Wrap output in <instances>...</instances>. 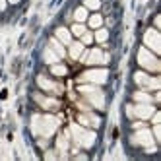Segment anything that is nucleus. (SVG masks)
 <instances>
[{
	"label": "nucleus",
	"instance_id": "nucleus-9",
	"mask_svg": "<svg viewBox=\"0 0 161 161\" xmlns=\"http://www.w3.org/2000/svg\"><path fill=\"white\" fill-rule=\"evenodd\" d=\"M134 82L138 86L146 87V89H159V86H161L159 78H152V76H147L146 72H136L134 74Z\"/></svg>",
	"mask_w": 161,
	"mask_h": 161
},
{
	"label": "nucleus",
	"instance_id": "nucleus-5",
	"mask_svg": "<svg viewBox=\"0 0 161 161\" xmlns=\"http://www.w3.org/2000/svg\"><path fill=\"white\" fill-rule=\"evenodd\" d=\"M153 113H155V109H153L152 103H138L136 107L126 105V114H128L130 119L138 117V119H142V120H147V119H152Z\"/></svg>",
	"mask_w": 161,
	"mask_h": 161
},
{
	"label": "nucleus",
	"instance_id": "nucleus-30",
	"mask_svg": "<svg viewBox=\"0 0 161 161\" xmlns=\"http://www.w3.org/2000/svg\"><path fill=\"white\" fill-rule=\"evenodd\" d=\"M8 2H12V4H18V2H19V0H8Z\"/></svg>",
	"mask_w": 161,
	"mask_h": 161
},
{
	"label": "nucleus",
	"instance_id": "nucleus-21",
	"mask_svg": "<svg viewBox=\"0 0 161 161\" xmlns=\"http://www.w3.org/2000/svg\"><path fill=\"white\" fill-rule=\"evenodd\" d=\"M134 99H136L138 103H152V101H153V97L147 95L146 91H136V93H134Z\"/></svg>",
	"mask_w": 161,
	"mask_h": 161
},
{
	"label": "nucleus",
	"instance_id": "nucleus-14",
	"mask_svg": "<svg viewBox=\"0 0 161 161\" xmlns=\"http://www.w3.org/2000/svg\"><path fill=\"white\" fill-rule=\"evenodd\" d=\"M68 47H70V49H68V54H70L74 60H80V56H82V53H84V43H82V41L70 43Z\"/></svg>",
	"mask_w": 161,
	"mask_h": 161
},
{
	"label": "nucleus",
	"instance_id": "nucleus-27",
	"mask_svg": "<svg viewBox=\"0 0 161 161\" xmlns=\"http://www.w3.org/2000/svg\"><path fill=\"white\" fill-rule=\"evenodd\" d=\"M152 134H153V140H161V126H159V122L153 126V132Z\"/></svg>",
	"mask_w": 161,
	"mask_h": 161
},
{
	"label": "nucleus",
	"instance_id": "nucleus-23",
	"mask_svg": "<svg viewBox=\"0 0 161 161\" xmlns=\"http://www.w3.org/2000/svg\"><path fill=\"white\" fill-rule=\"evenodd\" d=\"M87 21H89V27L97 29V27H101V24H103V18H101L99 14H93V16L87 18Z\"/></svg>",
	"mask_w": 161,
	"mask_h": 161
},
{
	"label": "nucleus",
	"instance_id": "nucleus-10",
	"mask_svg": "<svg viewBox=\"0 0 161 161\" xmlns=\"http://www.w3.org/2000/svg\"><path fill=\"white\" fill-rule=\"evenodd\" d=\"M37 86L41 89H45V91H49V93H54V95H60L62 91H64L62 84L53 82V80H49L47 76H37Z\"/></svg>",
	"mask_w": 161,
	"mask_h": 161
},
{
	"label": "nucleus",
	"instance_id": "nucleus-15",
	"mask_svg": "<svg viewBox=\"0 0 161 161\" xmlns=\"http://www.w3.org/2000/svg\"><path fill=\"white\" fill-rule=\"evenodd\" d=\"M54 35H56V39H58L62 45H70V43H72V33L68 31L66 27H58Z\"/></svg>",
	"mask_w": 161,
	"mask_h": 161
},
{
	"label": "nucleus",
	"instance_id": "nucleus-3",
	"mask_svg": "<svg viewBox=\"0 0 161 161\" xmlns=\"http://www.w3.org/2000/svg\"><path fill=\"white\" fill-rule=\"evenodd\" d=\"M70 136H72V140L78 147H86V149L93 146L95 138H97L93 130H87L82 124H72L70 126Z\"/></svg>",
	"mask_w": 161,
	"mask_h": 161
},
{
	"label": "nucleus",
	"instance_id": "nucleus-16",
	"mask_svg": "<svg viewBox=\"0 0 161 161\" xmlns=\"http://www.w3.org/2000/svg\"><path fill=\"white\" fill-rule=\"evenodd\" d=\"M68 138H70V132L60 134V136H58V140H56V149H58L60 153H66V152H68V146H70Z\"/></svg>",
	"mask_w": 161,
	"mask_h": 161
},
{
	"label": "nucleus",
	"instance_id": "nucleus-24",
	"mask_svg": "<svg viewBox=\"0 0 161 161\" xmlns=\"http://www.w3.org/2000/svg\"><path fill=\"white\" fill-rule=\"evenodd\" d=\"M84 6L89 10H99L101 8V0H84Z\"/></svg>",
	"mask_w": 161,
	"mask_h": 161
},
{
	"label": "nucleus",
	"instance_id": "nucleus-29",
	"mask_svg": "<svg viewBox=\"0 0 161 161\" xmlns=\"http://www.w3.org/2000/svg\"><path fill=\"white\" fill-rule=\"evenodd\" d=\"M4 8H6V0H0V12H2Z\"/></svg>",
	"mask_w": 161,
	"mask_h": 161
},
{
	"label": "nucleus",
	"instance_id": "nucleus-11",
	"mask_svg": "<svg viewBox=\"0 0 161 161\" xmlns=\"http://www.w3.org/2000/svg\"><path fill=\"white\" fill-rule=\"evenodd\" d=\"M144 43L147 49H152L153 53H159L161 51V35L157 33V29H147L144 33Z\"/></svg>",
	"mask_w": 161,
	"mask_h": 161
},
{
	"label": "nucleus",
	"instance_id": "nucleus-19",
	"mask_svg": "<svg viewBox=\"0 0 161 161\" xmlns=\"http://www.w3.org/2000/svg\"><path fill=\"white\" fill-rule=\"evenodd\" d=\"M74 19L78 21V24H84V21L87 19V8H86V6L76 8V12H74Z\"/></svg>",
	"mask_w": 161,
	"mask_h": 161
},
{
	"label": "nucleus",
	"instance_id": "nucleus-22",
	"mask_svg": "<svg viewBox=\"0 0 161 161\" xmlns=\"http://www.w3.org/2000/svg\"><path fill=\"white\" fill-rule=\"evenodd\" d=\"M107 37H109V31H107V29H103V27H97L93 39H95L97 43H105V41H107Z\"/></svg>",
	"mask_w": 161,
	"mask_h": 161
},
{
	"label": "nucleus",
	"instance_id": "nucleus-7",
	"mask_svg": "<svg viewBox=\"0 0 161 161\" xmlns=\"http://www.w3.org/2000/svg\"><path fill=\"white\" fill-rule=\"evenodd\" d=\"M80 60L86 64H107L109 62V54H105L101 49H91L87 53H82Z\"/></svg>",
	"mask_w": 161,
	"mask_h": 161
},
{
	"label": "nucleus",
	"instance_id": "nucleus-20",
	"mask_svg": "<svg viewBox=\"0 0 161 161\" xmlns=\"http://www.w3.org/2000/svg\"><path fill=\"white\" fill-rule=\"evenodd\" d=\"M51 72H53L54 76H66V74H68V68H66L64 64H58V62H56V64H51Z\"/></svg>",
	"mask_w": 161,
	"mask_h": 161
},
{
	"label": "nucleus",
	"instance_id": "nucleus-8",
	"mask_svg": "<svg viewBox=\"0 0 161 161\" xmlns=\"http://www.w3.org/2000/svg\"><path fill=\"white\" fill-rule=\"evenodd\" d=\"M132 144H136V146H142V147H152L153 146V134H152V130H147V128H136V132H134V136H132Z\"/></svg>",
	"mask_w": 161,
	"mask_h": 161
},
{
	"label": "nucleus",
	"instance_id": "nucleus-1",
	"mask_svg": "<svg viewBox=\"0 0 161 161\" xmlns=\"http://www.w3.org/2000/svg\"><path fill=\"white\" fill-rule=\"evenodd\" d=\"M60 126L58 117L54 114H33L31 117V130L39 138H51Z\"/></svg>",
	"mask_w": 161,
	"mask_h": 161
},
{
	"label": "nucleus",
	"instance_id": "nucleus-26",
	"mask_svg": "<svg viewBox=\"0 0 161 161\" xmlns=\"http://www.w3.org/2000/svg\"><path fill=\"white\" fill-rule=\"evenodd\" d=\"M80 37H82V43H84V45H89L91 41H93V35H91V33H87V31H84Z\"/></svg>",
	"mask_w": 161,
	"mask_h": 161
},
{
	"label": "nucleus",
	"instance_id": "nucleus-17",
	"mask_svg": "<svg viewBox=\"0 0 161 161\" xmlns=\"http://www.w3.org/2000/svg\"><path fill=\"white\" fill-rule=\"evenodd\" d=\"M43 58H45V62H47V64H56V62H58L60 60V56L58 54H56L51 47L49 49H45V53H43Z\"/></svg>",
	"mask_w": 161,
	"mask_h": 161
},
{
	"label": "nucleus",
	"instance_id": "nucleus-18",
	"mask_svg": "<svg viewBox=\"0 0 161 161\" xmlns=\"http://www.w3.org/2000/svg\"><path fill=\"white\" fill-rule=\"evenodd\" d=\"M49 47H51V49H53V51H54L56 54H58L60 58H62V56L66 54V51H64V47H62V43H60L58 39H56V37H54V39H51V43H49Z\"/></svg>",
	"mask_w": 161,
	"mask_h": 161
},
{
	"label": "nucleus",
	"instance_id": "nucleus-28",
	"mask_svg": "<svg viewBox=\"0 0 161 161\" xmlns=\"http://www.w3.org/2000/svg\"><path fill=\"white\" fill-rule=\"evenodd\" d=\"M152 119H153V124H157V122L161 120V113H153V114H152Z\"/></svg>",
	"mask_w": 161,
	"mask_h": 161
},
{
	"label": "nucleus",
	"instance_id": "nucleus-25",
	"mask_svg": "<svg viewBox=\"0 0 161 161\" xmlns=\"http://www.w3.org/2000/svg\"><path fill=\"white\" fill-rule=\"evenodd\" d=\"M86 31V27H84V24H78V21H76V24H74V27H72V31L70 33H74V35H82V33Z\"/></svg>",
	"mask_w": 161,
	"mask_h": 161
},
{
	"label": "nucleus",
	"instance_id": "nucleus-6",
	"mask_svg": "<svg viewBox=\"0 0 161 161\" xmlns=\"http://www.w3.org/2000/svg\"><path fill=\"white\" fill-rule=\"evenodd\" d=\"M109 78V72L105 68H93V70H87L80 76V82L82 84H95V86H101L105 84Z\"/></svg>",
	"mask_w": 161,
	"mask_h": 161
},
{
	"label": "nucleus",
	"instance_id": "nucleus-13",
	"mask_svg": "<svg viewBox=\"0 0 161 161\" xmlns=\"http://www.w3.org/2000/svg\"><path fill=\"white\" fill-rule=\"evenodd\" d=\"M78 124H82V126H91V128H97V126L101 124V119L97 117V114L86 111V113H80V114H78Z\"/></svg>",
	"mask_w": 161,
	"mask_h": 161
},
{
	"label": "nucleus",
	"instance_id": "nucleus-4",
	"mask_svg": "<svg viewBox=\"0 0 161 161\" xmlns=\"http://www.w3.org/2000/svg\"><path fill=\"white\" fill-rule=\"evenodd\" d=\"M138 64L142 68H146V70H149V72H159L161 70V64L157 60V56L153 53H149L146 47L138 51Z\"/></svg>",
	"mask_w": 161,
	"mask_h": 161
},
{
	"label": "nucleus",
	"instance_id": "nucleus-2",
	"mask_svg": "<svg viewBox=\"0 0 161 161\" xmlns=\"http://www.w3.org/2000/svg\"><path fill=\"white\" fill-rule=\"evenodd\" d=\"M78 89H80V93L84 95V99L89 103L91 107H95L99 111L105 109V93L99 89V86H95V84H82Z\"/></svg>",
	"mask_w": 161,
	"mask_h": 161
},
{
	"label": "nucleus",
	"instance_id": "nucleus-12",
	"mask_svg": "<svg viewBox=\"0 0 161 161\" xmlns=\"http://www.w3.org/2000/svg\"><path fill=\"white\" fill-rule=\"evenodd\" d=\"M33 99L37 101V105H41L43 109H47V111H56V109L60 107V101L54 99V97H47V95L35 93V95H33Z\"/></svg>",
	"mask_w": 161,
	"mask_h": 161
}]
</instances>
